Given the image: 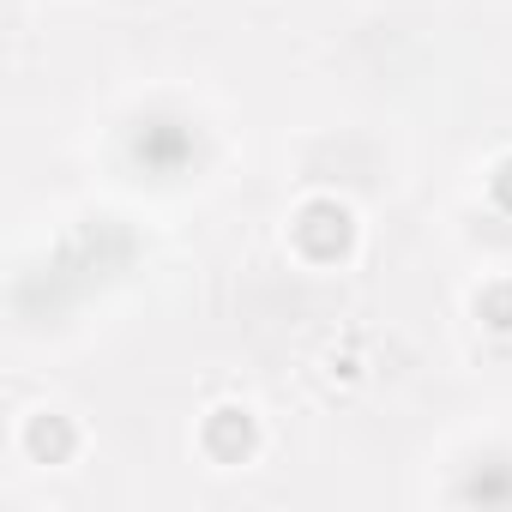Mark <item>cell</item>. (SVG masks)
Returning a JSON list of instances; mask_svg holds the SVG:
<instances>
[{
  "label": "cell",
  "instance_id": "3957f363",
  "mask_svg": "<svg viewBox=\"0 0 512 512\" xmlns=\"http://www.w3.org/2000/svg\"><path fill=\"white\" fill-rule=\"evenodd\" d=\"M253 416L247 410H235V404H223V410H211L205 416V452L211 458H223V464H241L247 452H253Z\"/></svg>",
  "mask_w": 512,
  "mask_h": 512
},
{
  "label": "cell",
  "instance_id": "52a82bcc",
  "mask_svg": "<svg viewBox=\"0 0 512 512\" xmlns=\"http://www.w3.org/2000/svg\"><path fill=\"white\" fill-rule=\"evenodd\" d=\"M488 193H494V205H500V211L512 217V157H506V163H500V169L488 175Z\"/></svg>",
  "mask_w": 512,
  "mask_h": 512
},
{
  "label": "cell",
  "instance_id": "5b68a950",
  "mask_svg": "<svg viewBox=\"0 0 512 512\" xmlns=\"http://www.w3.org/2000/svg\"><path fill=\"white\" fill-rule=\"evenodd\" d=\"M458 494L470 506H512V464H476Z\"/></svg>",
  "mask_w": 512,
  "mask_h": 512
},
{
  "label": "cell",
  "instance_id": "6da1fadb",
  "mask_svg": "<svg viewBox=\"0 0 512 512\" xmlns=\"http://www.w3.org/2000/svg\"><path fill=\"white\" fill-rule=\"evenodd\" d=\"M350 241H356V223H350V211H344L338 199H314V205L296 217V247L308 253V260H320V266L344 260Z\"/></svg>",
  "mask_w": 512,
  "mask_h": 512
},
{
  "label": "cell",
  "instance_id": "277c9868",
  "mask_svg": "<svg viewBox=\"0 0 512 512\" xmlns=\"http://www.w3.org/2000/svg\"><path fill=\"white\" fill-rule=\"evenodd\" d=\"M25 446H31V458L37 464H67L73 458V446H79V434H73V422L67 416H37L31 428H25Z\"/></svg>",
  "mask_w": 512,
  "mask_h": 512
},
{
  "label": "cell",
  "instance_id": "7a4b0ae2",
  "mask_svg": "<svg viewBox=\"0 0 512 512\" xmlns=\"http://www.w3.org/2000/svg\"><path fill=\"white\" fill-rule=\"evenodd\" d=\"M133 157H139L145 169H157V175H175V169L193 157V133H187L181 121H145L139 139H133Z\"/></svg>",
  "mask_w": 512,
  "mask_h": 512
},
{
  "label": "cell",
  "instance_id": "8992f818",
  "mask_svg": "<svg viewBox=\"0 0 512 512\" xmlns=\"http://www.w3.org/2000/svg\"><path fill=\"white\" fill-rule=\"evenodd\" d=\"M476 314L494 326V332H512V284H488L476 296Z\"/></svg>",
  "mask_w": 512,
  "mask_h": 512
}]
</instances>
